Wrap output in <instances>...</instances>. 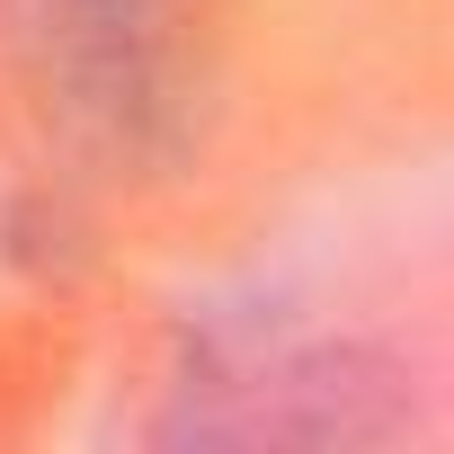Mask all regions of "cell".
<instances>
[{
    "label": "cell",
    "mask_w": 454,
    "mask_h": 454,
    "mask_svg": "<svg viewBox=\"0 0 454 454\" xmlns=\"http://www.w3.org/2000/svg\"><path fill=\"white\" fill-rule=\"evenodd\" d=\"M178 0H45L27 19L36 54H45V90L107 125V134H143L160 107H178Z\"/></svg>",
    "instance_id": "1"
}]
</instances>
